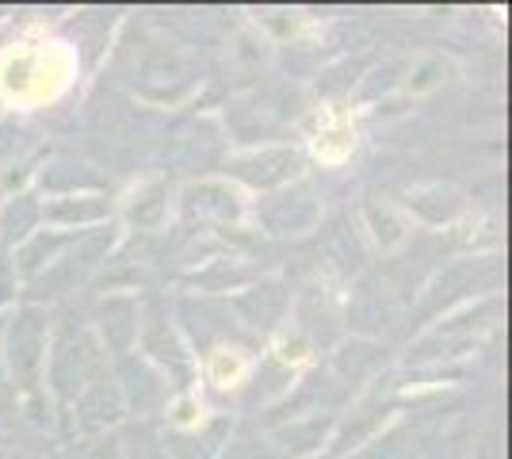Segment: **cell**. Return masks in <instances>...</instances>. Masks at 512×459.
Masks as SVG:
<instances>
[]
</instances>
